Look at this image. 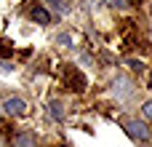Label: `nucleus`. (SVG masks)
Segmentation results:
<instances>
[{
    "label": "nucleus",
    "instance_id": "nucleus-7",
    "mask_svg": "<svg viewBox=\"0 0 152 147\" xmlns=\"http://www.w3.org/2000/svg\"><path fill=\"white\" fill-rule=\"evenodd\" d=\"M48 115H51L53 121H61V118H64V110H61V102L51 99V102H48Z\"/></svg>",
    "mask_w": 152,
    "mask_h": 147
},
{
    "label": "nucleus",
    "instance_id": "nucleus-10",
    "mask_svg": "<svg viewBox=\"0 0 152 147\" xmlns=\"http://www.w3.org/2000/svg\"><path fill=\"white\" fill-rule=\"evenodd\" d=\"M128 67H131L134 72H142V67H144V64H142V62H128Z\"/></svg>",
    "mask_w": 152,
    "mask_h": 147
},
{
    "label": "nucleus",
    "instance_id": "nucleus-6",
    "mask_svg": "<svg viewBox=\"0 0 152 147\" xmlns=\"http://www.w3.org/2000/svg\"><path fill=\"white\" fill-rule=\"evenodd\" d=\"M13 147H35L32 134H27V131H19V134L13 137Z\"/></svg>",
    "mask_w": 152,
    "mask_h": 147
},
{
    "label": "nucleus",
    "instance_id": "nucleus-4",
    "mask_svg": "<svg viewBox=\"0 0 152 147\" xmlns=\"http://www.w3.org/2000/svg\"><path fill=\"white\" fill-rule=\"evenodd\" d=\"M67 83L72 86V91H86V78H83V72H77V70H67Z\"/></svg>",
    "mask_w": 152,
    "mask_h": 147
},
{
    "label": "nucleus",
    "instance_id": "nucleus-13",
    "mask_svg": "<svg viewBox=\"0 0 152 147\" xmlns=\"http://www.w3.org/2000/svg\"><path fill=\"white\" fill-rule=\"evenodd\" d=\"M150 86H152V75H150Z\"/></svg>",
    "mask_w": 152,
    "mask_h": 147
},
{
    "label": "nucleus",
    "instance_id": "nucleus-5",
    "mask_svg": "<svg viewBox=\"0 0 152 147\" xmlns=\"http://www.w3.org/2000/svg\"><path fill=\"white\" fill-rule=\"evenodd\" d=\"M29 19H32L35 24H48V21H51V13H48L43 5H35V8L29 11Z\"/></svg>",
    "mask_w": 152,
    "mask_h": 147
},
{
    "label": "nucleus",
    "instance_id": "nucleus-12",
    "mask_svg": "<svg viewBox=\"0 0 152 147\" xmlns=\"http://www.w3.org/2000/svg\"><path fill=\"white\" fill-rule=\"evenodd\" d=\"M0 147H5V137H0Z\"/></svg>",
    "mask_w": 152,
    "mask_h": 147
},
{
    "label": "nucleus",
    "instance_id": "nucleus-9",
    "mask_svg": "<svg viewBox=\"0 0 152 147\" xmlns=\"http://www.w3.org/2000/svg\"><path fill=\"white\" fill-rule=\"evenodd\" d=\"M107 5H110V8H123L126 0H107Z\"/></svg>",
    "mask_w": 152,
    "mask_h": 147
},
{
    "label": "nucleus",
    "instance_id": "nucleus-8",
    "mask_svg": "<svg viewBox=\"0 0 152 147\" xmlns=\"http://www.w3.org/2000/svg\"><path fill=\"white\" fill-rule=\"evenodd\" d=\"M56 43H59V46H61V48H69V46H72V37H69V35H67V32H61V35H59V37H56Z\"/></svg>",
    "mask_w": 152,
    "mask_h": 147
},
{
    "label": "nucleus",
    "instance_id": "nucleus-1",
    "mask_svg": "<svg viewBox=\"0 0 152 147\" xmlns=\"http://www.w3.org/2000/svg\"><path fill=\"white\" fill-rule=\"evenodd\" d=\"M123 129L128 131V137L131 139H136V142H150L152 139V131L147 123H142V121H126L123 123Z\"/></svg>",
    "mask_w": 152,
    "mask_h": 147
},
{
    "label": "nucleus",
    "instance_id": "nucleus-3",
    "mask_svg": "<svg viewBox=\"0 0 152 147\" xmlns=\"http://www.w3.org/2000/svg\"><path fill=\"white\" fill-rule=\"evenodd\" d=\"M115 96L118 99H131L134 96V83L128 78H118L115 80Z\"/></svg>",
    "mask_w": 152,
    "mask_h": 147
},
{
    "label": "nucleus",
    "instance_id": "nucleus-11",
    "mask_svg": "<svg viewBox=\"0 0 152 147\" xmlns=\"http://www.w3.org/2000/svg\"><path fill=\"white\" fill-rule=\"evenodd\" d=\"M144 118H150V121H152V102L144 104Z\"/></svg>",
    "mask_w": 152,
    "mask_h": 147
},
{
    "label": "nucleus",
    "instance_id": "nucleus-2",
    "mask_svg": "<svg viewBox=\"0 0 152 147\" xmlns=\"http://www.w3.org/2000/svg\"><path fill=\"white\" fill-rule=\"evenodd\" d=\"M3 112H5V115H11V118H21V115L27 112V102H24V99H19V96H11V99H5V102H3Z\"/></svg>",
    "mask_w": 152,
    "mask_h": 147
}]
</instances>
